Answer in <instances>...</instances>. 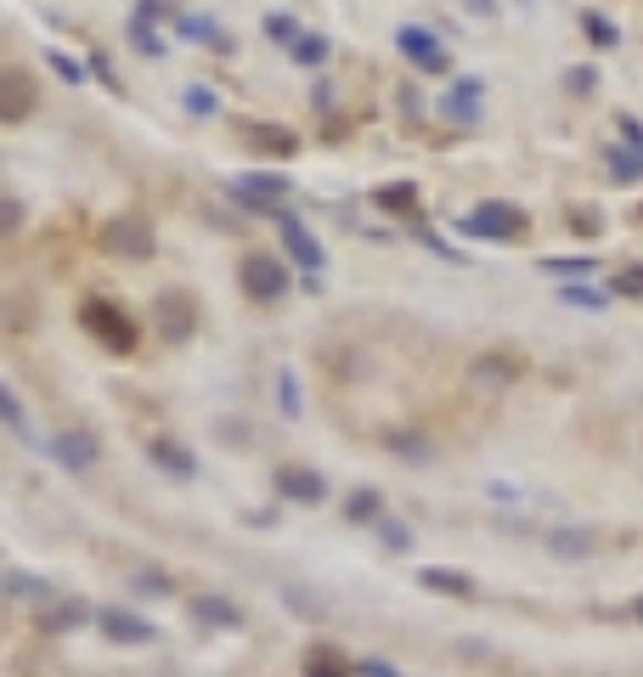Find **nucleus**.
<instances>
[{
  "instance_id": "f257e3e1",
  "label": "nucleus",
  "mask_w": 643,
  "mask_h": 677,
  "mask_svg": "<svg viewBox=\"0 0 643 677\" xmlns=\"http://www.w3.org/2000/svg\"><path fill=\"white\" fill-rule=\"evenodd\" d=\"M79 322H85V333H90L103 351H119V356H130V351H136V316H130L119 300L90 294V300L79 305Z\"/></svg>"
},
{
  "instance_id": "f03ea898",
  "label": "nucleus",
  "mask_w": 643,
  "mask_h": 677,
  "mask_svg": "<svg viewBox=\"0 0 643 677\" xmlns=\"http://www.w3.org/2000/svg\"><path fill=\"white\" fill-rule=\"evenodd\" d=\"M153 249H159V232H153V221L136 215V209H125V215H114L103 226V255H114V260H147Z\"/></svg>"
},
{
  "instance_id": "7ed1b4c3",
  "label": "nucleus",
  "mask_w": 643,
  "mask_h": 677,
  "mask_svg": "<svg viewBox=\"0 0 643 677\" xmlns=\"http://www.w3.org/2000/svg\"><path fill=\"white\" fill-rule=\"evenodd\" d=\"M458 232H463V237H485V244H514V237L525 232V209L491 198V204L469 209V215L458 221Z\"/></svg>"
},
{
  "instance_id": "20e7f679",
  "label": "nucleus",
  "mask_w": 643,
  "mask_h": 677,
  "mask_svg": "<svg viewBox=\"0 0 643 677\" xmlns=\"http://www.w3.org/2000/svg\"><path fill=\"white\" fill-rule=\"evenodd\" d=\"M153 327H159V338H170V345H186V338L197 333V300L186 294V288H164V294L153 300Z\"/></svg>"
},
{
  "instance_id": "39448f33",
  "label": "nucleus",
  "mask_w": 643,
  "mask_h": 677,
  "mask_svg": "<svg viewBox=\"0 0 643 677\" xmlns=\"http://www.w3.org/2000/svg\"><path fill=\"white\" fill-rule=\"evenodd\" d=\"M226 192H232L243 209H277L288 192H293V181H288L282 170H249V175H232Z\"/></svg>"
},
{
  "instance_id": "423d86ee",
  "label": "nucleus",
  "mask_w": 643,
  "mask_h": 677,
  "mask_svg": "<svg viewBox=\"0 0 643 677\" xmlns=\"http://www.w3.org/2000/svg\"><path fill=\"white\" fill-rule=\"evenodd\" d=\"M237 282H243V294H249V300H282L288 294V266L271 260V255H243Z\"/></svg>"
},
{
  "instance_id": "0eeeda50",
  "label": "nucleus",
  "mask_w": 643,
  "mask_h": 677,
  "mask_svg": "<svg viewBox=\"0 0 643 677\" xmlns=\"http://www.w3.org/2000/svg\"><path fill=\"white\" fill-rule=\"evenodd\" d=\"M40 103V90L23 68H0V125H23Z\"/></svg>"
},
{
  "instance_id": "6e6552de",
  "label": "nucleus",
  "mask_w": 643,
  "mask_h": 677,
  "mask_svg": "<svg viewBox=\"0 0 643 677\" xmlns=\"http://www.w3.org/2000/svg\"><path fill=\"white\" fill-rule=\"evenodd\" d=\"M52 452H57V463H63V469H74V474L96 469V458H103V447H96V434H90V429H63L57 441H52Z\"/></svg>"
},
{
  "instance_id": "1a4fd4ad",
  "label": "nucleus",
  "mask_w": 643,
  "mask_h": 677,
  "mask_svg": "<svg viewBox=\"0 0 643 677\" xmlns=\"http://www.w3.org/2000/svg\"><path fill=\"white\" fill-rule=\"evenodd\" d=\"M96 626H103L114 644H153V638H159V626L141 621V615H130V610H96Z\"/></svg>"
},
{
  "instance_id": "9d476101",
  "label": "nucleus",
  "mask_w": 643,
  "mask_h": 677,
  "mask_svg": "<svg viewBox=\"0 0 643 677\" xmlns=\"http://www.w3.org/2000/svg\"><path fill=\"white\" fill-rule=\"evenodd\" d=\"M277 492H282L288 503H322V497H328V480H322L317 469L288 463V469H277Z\"/></svg>"
},
{
  "instance_id": "9b49d317",
  "label": "nucleus",
  "mask_w": 643,
  "mask_h": 677,
  "mask_svg": "<svg viewBox=\"0 0 643 677\" xmlns=\"http://www.w3.org/2000/svg\"><path fill=\"white\" fill-rule=\"evenodd\" d=\"M395 45H401V52H407L424 74H440V68H447V45H440L435 34H424V29H401V34H395Z\"/></svg>"
},
{
  "instance_id": "f8f14e48",
  "label": "nucleus",
  "mask_w": 643,
  "mask_h": 677,
  "mask_svg": "<svg viewBox=\"0 0 643 677\" xmlns=\"http://www.w3.org/2000/svg\"><path fill=\"white\" fill-rule=\"evenodd\" d=\"M282 249H288L293 260H300L306 271H322V260H328V255H322V244H317V237H311L300 221H293V215H282Z\"/></svg>"
},
{
  "instance_id": "ddd939ff",
  "label": "nucleus",
  "mask_w": 643,
  "mask_h": 677,
  "mask_svg": "<svg viewBox=\"0 0 643 677\" xmlns=\"http://www.w3.org/2000/svg\"><path fill=\"white\" fill-rule=\"evenodd\" d=\"M147 452H153V463H159V469H170L175 480H192V474H197V458H192L181 441H164V434H159V441L147 447Z\"/></svg>"
},
{
  "instance_id": "4468645a",
  "label": "nucleus",
  "mask_w": 643,
  "mask_h": 677,
  "mask_svg": "<svg viewBox=\"0 0 643 677\" xmlns=\"http://www.w3.org/2000/svg\"><path fill=\"white\" fill-rule=\"evenodd\" d=\"M384 452H395V458H412V463H429V458H435V447L424 441L418 429H384Z\"/></svg>"
},
{
  "instance_id": "2eb2a0df",
  "label": "nucleus",
  "mask_w": 643,
  "mask_h": 677,
  "mask_svg": "<svg viewBox=\"0 0 643 677\" xmlns=\"http://www.w3.org/2000/svg\"><path fill=\"white\" fill-rule=\"evenodd\" d=\"M514 378H519V367L508 356H480L474 362V384H485V390H508Z\"/></svg>"
},
{
  "instance_id": "dca6fc26",
  "label": "nucleus",
  "mask_w": 643,
  "mask_h": 677,
  "mask_svg": "<svg viewBox=\"0 0 643 677\" xmlns=\"http://www.w3.org/2000/svg\"><path fill=\"white\" fill-rule=\"evenodd\" d=\"M40 626H45V633H74V626H85V604H74V599L45 604L40 610Z\"/></svg>"
},
{
  "instance_id": "f3484780",
  "label": "nucleus",
  "mask_w": 643,
  "mask_h": 677,
  "mask_svg": "<svg viewBox=\"0 0 643 677\" xmlns=\"http://www.w3.org/2000/svg\"><path fill=\"white\" fill-rule=\"evenodd\" d=\"M592 548H599V542H592V530H554V537H548L554 559H587Z\"/></svg>"
},
{
  "instance_id": "a211bd4d",
  "label": "nucleus",
  "mask_w": 643,
  "mask_h": 677,
  "mask_svg": "<svg viewBox=\"0 0 643 677\" xmlns=\"http://www.w3.org/2000/svg\"><path fill=\"white\" fill-rule=\"evenodd\" d=\"M447 114H452L458 125H474V119H480V79H463V85L447 96Z\"/></svg>"
},
{
  "instance_id": "6ab92c4d",
  "label": "nucleus",
  "mask_w": 643,
  "mask_h": 677,
  "mask_svg": "<svg viewBox=\"0 0 643 677\" xmlns=\"http://www.w3.org/2000/svg\"><path fill=\"white\" fill-rule=\"evenodd\" d=\"M249 141H255V148H266V153H277V159H288L293 148H300V136L277 130V125H249Z\"/></svg>"
},
{
  "instance_id": "aec40b11",
  "label": "nucleus",
  "mask_w": 643,
  "mask_h": 677,
  "mask_svg": "<svg viewBox=\"0 0 643 677\" xmlns=\"http://www.w3.org/2000/svg\"><path fill=\"white\" fill-rule=\"evenodd\" d=\"M192 610H197V621H215V626H243V610H237L232 599H221V593H204Z\"/></svg>"
},
{
  "instance_id": "412c9836",
  "label": "nucleus",
  "mask_w": 643,
  "mask_h": 677,
  "mask_svg": "<svg viewBox=\"0 0 643 677\" xmlns=\"http://www.w3.org/2000/svg\"><path fill=\"white\" fill-rule=\"evenodd\" d=\"M418 582L429 588V593H452V599H474V582L469 576H458V570H424Z\"/></svg>"
},
{
  "instance_id": "4be33fe9",
  "label": "nucleus",
  "mask_w": 643,
  "mask_h": 677,
  "mask_svg": "<svg viewBox=\"0 0 643 677\" xmlns=\"http://www.w3.org/2000/svg\"><path fill=\"white\" fill-rule=\"evenodd\" d=\"M0 593H7V599H23V604H52V588H45L40 576H7V582H0Z\"/></svg>"
},
{
  "instance_id": "5701e85b",
  "label": "nucleus",
  "mask_w": 643,
  "mask_h": 677,
  "mask_svg": "<svg viewBox=\"0 0 643 677\" xmlns=\"http://www.w3.org/2000/svg\"><path fill=\"white\" fill-rule=\"evenodd\" d=\"M373 204H378V209H418V186H412V181L378 186V192H373Z\"/></svg>"
},
{
  "instance_id": "b1692460",
  "label": "nucleus",
  "mask_w": 643,
  "mask_h": 677,
  "mask_svg": "<svg viewBox=\"0 0 643 677\" xmlns=\"http://www.w3.org/2000/svg\"><path fill=\"white\" fill-rule=\"evenodd\" d=\"M288 52H293V63H300V68H322V63H328V40H322V34H300Z\"/></svg>"
},
{
  "instance_id": "393cba45",
  "label": "nucleus",
  "mask_w": 643,
  "mask_h": 677,
  "mask_svg": "<svg viewBox=\"0 0 643 677\" xmlns=\"http://www.w3.org/2000/svg\"><path fill=\"white\" fill-rule=\"evenodd\" d=\"M344 519H351V525L384 519V514H378V492H351V497H344Z\"/></svg>"
},
{
  "instance_id": "a878e982",
  "label": "nucleus",
  "mask_w": 643,
  "mask_h": 677,
  "mask_svg": "<svg viewBox=\"0 0 643 677\" xmlns=\"http://www.w3.org/2000/svg\"><path fill=\"white\" fill-rule=\"evenodd\" d=\"M559 300H565V305H581V311H604V305H610V300L599 294V288H587V282H565V288H559Z\"/></svg>"
},
{
  "instance_id": "bb28decb",
  "label": "nucleus",
  "mask_w": 643,
  "mask_h": 677,
  "mask_svg": "<svg viewBox=\"0 0 643 677\" xmlns=\"http://www.w3.org/2000/svg\"><path fill=\"white\" fill-rule=\"evenodd\" d=\"M306 677H351V671H344V655L339 649H311Z\"/></svg>"
},
{
  "instance_id": "cd10ccee",
  "label": "nucleus",
  "mask_w": 643,
  "mask_h": 677,
  "mask_svg": "<svg viewBox=\"0 0 643 677\" xmlns=\"http://www.w3.org/2000/svg\"><path fill=\"white\" fill-rule=\"evenodd\" d=\"M186 114H192V119H210V114H221V96H215L210 85H186Z\"/></svg>"
},
{
  "instance_id": "c85d7f7f",
  "label": "nucleus",
  "mask_w": 643,
  "mask_h": 677,
  "mask_svg": "<svg viewBox=\"0 0 643 677\" xmlns=\"http://www.w3.org/2000/svg\"><path fill=\"white\" fill-rule=\"evenodd\" d=\"M0 423L18 429V434H29V412H23V401L7 390V384H0Z\"/></svg>"
},
{
  "instance_id": "c756f323",
  "label": "nucleus",
  "mask_w": 643,
  "mask_h": 677,
  "mask_svg": "<svg viewBox=\"0 0 643 677\" xmlns=\"http://www.w3.org/2000/svg\"><path fill=\"white\" fill-rule=\"evenodd\" d=\"M610 175H615V181H637V175H643V159H637L632 148H610Z\"/></svg>"
},
{
  "instance_id": "7c9ffc66",
  "label": "nucleus",
  "mask_w": 643,
  "mask_h": 677,
  "mask_svg": "<svg viewBox=\"0 0 643 677\" xmlns=\"http://www.w3.org/2000/svg\"><path fill=\"white\" fill-rule=\"evenodd\" d=\"M610 288H615V294H626V300H643V260H632V266H621Z\"/></svg>"
},
{
  "instance_id": "2f4dec72",
  "label": "nucleus",
  "mask_w": 643,
  "mask_h": 677,
  "mask_svg": "<svg viewBox=\"0 0 643 677\" xmlns=\"http://www.w3.org/2000/svg\"><path fill=\"white\" fill-rule=\"evenodd\" d=\"M581 29H587V40H592V45H615V40H621V34H615V23H610L604 12H587V18H581Z\"/></svg>"
},
{
  "instance_id": "473e14b6",
  "label": "nucleus",
  "mask_w": 643,
  "mask_h": 677,
  "mask_svg": "<svg viewBox=\"0 0 643 677\" xmlns=\"http://www.w3.org/2000/svg\"><path fill=\"white\" fill-rule=\"evenodd\" d=\"M277 401H282V418H300V384H293L288 367L277 373Z\"/></svg>"
},
{
  "instance_id": "72a5a7b5",
  "label": "nucleus",
  "mask_w": 643,
  "mask_h": 677,
  "mask_svg": "<svg viewBox=\"0 0 643 677\" xmlns=\"http://www.w3.org/2000/svg\"><path fill=\"white\" fill-rule=\"evenodd\" d=\"M378 542H384V548H395V554H407V548H412V530H407V525H395V519H378Z\"/></svg>"
},
{
  "instance_id": "f704fd0d",
  "label": "nucleus",
  "mask_w": 643,
  "mask_h": 677,
  "mask_svg": "<svg viewBox=\"0 0 643 677\" xmlns=\"http://www.w3.org/2000/svg\"><path fill=\"white\" fill-rule=\"evenodd\" d=\"M266 34H271V40H288V45H293V40H300V23H293L288 12H271V18H266Z\"/></svg>"
},
{
  "instance_id": "c9c22d12",
  "label": "nucleus",
  "mask_w": 643,
  "mask_h": 677,
  "mask_svg": "<svg viewBox=\"0 0 643 677\" xmlns=\"http://www.w3.org/2000/svg\"><path fill=\"white\" fill-rule=\"evenodd\" d=\"M45 63H52V68H57V74H63L68 85H79V79H85V68H79V63H74L68 52H45Z\"/></svg>"
},
{
  "instance_id": "e433bc0d",
  "label": "nucleus",
  "mask_w": 643,
  "mask_h": 677,
  "mask_svg": "<svg viewBox=\"0 0 643 677\" xmlns=\"http://www.w3.org/2000/svg\"><path fill=\"white\" fill-rule=\"evenodd\" d=\"M23 226V204L18 198H0V237H12Z\"/></svg>"
},
{
  "instance_id": "4c0bfd02",
  "label": "nucleus",
  "mask_w": 643,
  "mask_h": 677,
  "mask_svg": "<svg viewBox=\"0 0 643 677\" xmlns=\"http://www.w3.org/2000/svg\"><path fill=\"white\" fill-rule=\"evenodd\" d=\"M542 266H548L554 277H581V271H587L592 260H587V255H576V260H542Z\"/></svg>"
},
{
  "instance_id": "58836bf2",
  "label": "nucleus",
  "mask_w": 643,
  "mask_h": 677,
  "mask_svg": "<svg viewBox=\"0 0 643 677\" xmlns=\"http://www.w3.org/2000/svg\"><path fill=\"white\" fill-rule=\"evenodd\" d=\"M159 12H164L159 0H141V7H136V34H147V29H153V23H159Z\"/></svg>"
},
{
  "instance_id": "ea45409f",
  "label": "nucleus",
  "mask_w": 643,
  "mask_h": 677,
  "mask_svg": "<svg viewBox=\"0 0 643 677\" xmlns=\"http://www.w3.org/2000/svg\"><path fill=\"white\" fill-rule=\"evenodd\" d=\"M136 588H141V593H170L175 582H170V576H153V570H147V576H136Z\"/></svg>"
},
{
  "instance_id": "a19ab883",
  "label": "nucleus",
  "mask_w": 643,
  "mask_h": 677,
  "mask_svg": "<svg viewBox=\"0 0 643 677\" xmlns=\"http://www.w3.org/2000/svg\"><path fill=\"white\" fill-rule=\"evenodd\" d=\"M181 34H186V40H215L210 18H186V23H181Z\"/></svg>"
},
{
  "instance_id": "79ce46f5",
  "label": "nucleus",
  "mask_w": 643,
  "mask_h": 677,
  "mask_svg": "<svg viewBox=\"0 0 643 677\" xmlns=\"http://www.w3.org/2000/svg\"><path fill=\"white\" fill-rule=\"evenodd\" d=\"M621 136H626V148L643 159V125H637V119H621Z\"/></svg>"
},
{
  "instance_id": "37998d69",
  "label": "nucleus",
  "mask_w": 643,
  "mask_h": 677,
  "mask_svg": "<svg viewBox=\"0 0 643 677\" xmlns=\"http://www.w3.org/2000/svg\"><path fill=\"white\" fill-rule=\"evenodd\" d=\"M362 677H401V671L384 666V660H367V666H362Z\"/></svg>"
},
{
  "instance_id": "c03bdc74",
  "label": "nucleus",
  "mask_w": 643,
  "mask_h": 677,
  "mask_svg": "<svg viewBox=\"0 0 643 677\" xmlns=\"http://www.w3.org/2000/svg\"><path fill=\"white\" fill-rule=\"evenodd\" d=\"M632 615H637V621H643V599H637V604H632Z\"/></svg>"
},
{
  "instance_id": "a18cd8bd",
  "label": "nucleus",
  "mask_w": 643,
  "mask_h": 677,
  "mask_svg": "<svg viewBox=\"0 0 643 677\" xmlns=\"http://www.w3.org/2000/svg\"><path fill=\"white\" fill-rule=\"evenodd\" d=\"M637 215H643V209H637Z\"/></svg>"
}]
</instances>
